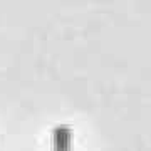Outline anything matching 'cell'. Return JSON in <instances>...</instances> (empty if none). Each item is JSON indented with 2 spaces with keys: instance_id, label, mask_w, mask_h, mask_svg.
Here are the masks:
<instances>
[{
  "instance_id": "obj_1",
  "label": "cell",
  "mask_w": 151,
  "mask_h": 151,
  "mask_svg": "<svg viewBox=\"0 0 151 151\" xmlns=\"http://www.w3.org/2000/svg\"><path fill=\"white\" fill-rule=\"evenodd\" d=\"M70 138H72V133L67 126H55L54 151H70Z\"/></svg>"
}]
</instances>
